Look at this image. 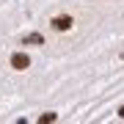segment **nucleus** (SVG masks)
Masks as SVG:
<instances>
[{
  "mask_svg": "<svg viewBox=\"0 0 124 124\" xmlns=\"http://www.w3.org/2000/svg\"><path fill=\"white\" fill-rule=\"evenodd\" d=\"M119 116H121V119H124V108H121V110H119Z\"/></svg>",
  "mask_w": 124,
  "mask_h": 124,
  "instance_id": "5",
  "label": "nucleus"
},
{
  "mask_svg": "<svg viewBox=\"0 0 124 124\" xmlns=\"http://www.w3.org/2000/svg\"><path fill=\"white\" fill-rule=\"evenodd\" d=\"M39 121H55V113H44V116H41Z\"/></svg>",
  "mask_w": 124,
  "mask_h": 124,
  "instance_id": "4",
  "label": "nucleus"
},
{
  "mask_svg": "<svg viewBox=\"0 0 124 124\" xmlns=\"http://www.w3.org/2000/svg\"><path fill=\"white\" fill-rule=\"evenodd\" d=\"M50 25H53L55 31H69L75 22H72V17H69V14H61V17H53V22H50Z\"/></svg>",
  "mask_w": 124,
  "mask_h": 124,
  "instance_id": "2",
  "label": "nucleus"
},
{
  "mask_svg": "<svg viewBox=\"0 0 124 124\" xmlns=\"http://www.w3.org/2000/svg\"><path fill=\"white\" fill-rule=\"evenodd\" d=\"M28 66H31V58H28L25 53H14V55H11V69H17V72H25Z\"/></svg>",
  "mask_w": 124,
  "mask_h": 124,
  "instance_id": "1",
  "label": "nucleus"
},
{
  "mask_svg": "<svg viewBox=\"0 0 124 124\" xmlns=\"http://www.w3.org/2000/svg\"><path fill=\"white\" fill-rule=\"evenodd\" d=\"M22 41H25V44H44V36H39V33H28Z\"/></svg>",
  "mask_w": 124,
  "mask_h": 124,
  "instance_id": "3",
  "label": "nucleus"
}]
</instances>
